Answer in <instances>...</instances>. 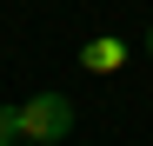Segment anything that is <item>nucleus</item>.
Instances as JSON below:
<instances>
[{"mask_svg":"<svg viewBox=\"0 0 153 146\" xmlns=\"http://www.w3.org/2000/svg\"><path fill=\"white\" fill-rule=\"evenodd\" d=\"M73 133V100L67 93H33V100H20V139H33V146H53Z\"/></svg>","mask_w":153,"mask_h":146,"instance_id":"1","label":"nucleus"},{"mask_svg":"<svg viewBox=\"0 0 153 146\" xmlns=\"http://www.w3.org/2000/svg\"><path fill=\"white\" fill-rule=\"evenodd\" d=\"M120 60H126V46H120L113 33H107V40H87V53H80V66H87V73H113Z\"/></svg>","mask_w":153,"mask_h":146,"instance_id":"2","label":"nucleus"},{"mask_svg":"<svg viewBox=\"0 0 153 146\" xmlns=\"http://www.w3.org/2000/svg\"><path fill=\"white\" fill-rule=\"evenodd\" d=\"M0 146H20V106H0Z\"/></svg>","mask_w":153,"mask_h":146,"instance_id":"3","label":"nucleus"},{"mask_svg":"<svg viewBox=\"0 0 153 146\" xmlns=\"http://www.w3.org/2000/svg\"><path fill=\"white\" fill-rule=\"evenodd\" d=\"M146 60H153V27H146Z\"/></svg>","mask_w":153,"mask_h":146,"instance_id":"4","label":"nucleus"},{"mask_svg":"<svg viewBox=\"0 0 153 146\" xmlns=\"http://www.w3.org/2000/svg\"><path fill=\"white\" fill-rule=\"evenodd\" d=\"M20 146H33V139H20Z\"/></svg>","mask_w":153,"mask_h":146,"instance_id":"5","label":"nucleus"}]
</instances>
